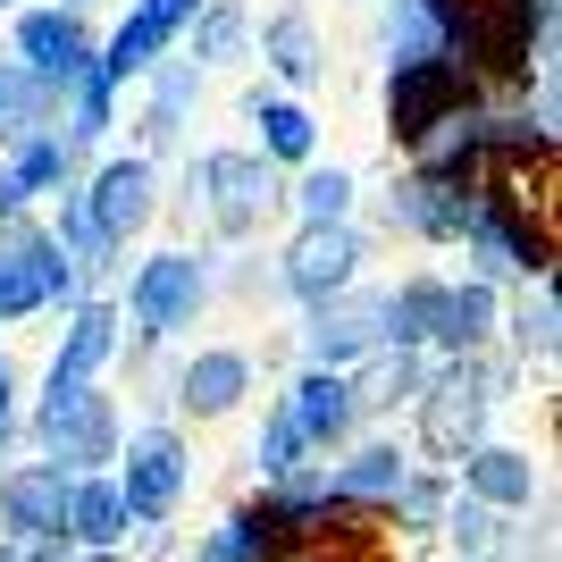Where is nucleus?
Instances as JSON below:
<instances>
[{"instance_id":"obj_22","label":"nucleus","mask_w":562,"mask_h":562,"mask_svg":"<svg viewBox=\"0 0 562 562\" xmlns=\"http://www.w3.org/2000/svg\"><path fill=\"white\" fill-rule=\"evenodd\" d=\"M395 520L403 529H437V520H446V479H403L395 487Z\"/></svg>"},{"instance_id":"obj_26","label":"nucleus","mask_w":562,"mask_h":562,"mask_svg":"<svg viewBox=\"0 0 562 562\" xmlns=\"http://www.w3.org/2000/svg\"><path fill=\"white\" fill-rule=\"evenodd\" d=\"M513 336H520V352H554V303H546V294H529V303L513 311Z\"/></svg>"},{"instance_id":"obj_16","label":"nucleus","mask_w":562,"mask_h":562,"mask_svg":"<svg viewBox=\"0 0 562 562\" xmlns=\"http://www.w3.org/2000/svg\"><path fill=\"white\" fill-rule=\"evenodd\" d=\"M378 319H386V303H336V311H319L311 352H319V361H345V352H361L378 336Z\"/></svg>"},{"instance_id":"obj_24","label":"nucleus","mask_w":562,"mask_h":562,"mask_svg":"<svg viewBox=\"0 0 562 562\" xmlns=\"http://www.w3.org/2000/svg\"><path fill=\"white\" fill-rule=\"evenodd\" d=\"M437 336H446V345H479V336H487V294H479V285H470V294H446Z\"/></svg>"},{"instance_id":"obj_23","label":"nucleus","mask_w":562,"mask_h":562,"mask_svg":"<svg viewBox=\"0 0 562 562\" xmlns=\"http://www.w3.org/2000/svg\"><path fill=\"white\" fill-rule=\"evenodd\" d=\"M446 529H453V554H495V546H504V529H495V513H487V504H453V520H446Z\"/></svg>"},{"instance_id":"obj_20","label":"nucleus","mask_w":562,"mask_h":562,"mask_svg":"<svg viewBox=\"0 0 562 562\" xmlns=\"http://www.w3.org/2000/svg\"><path fill=\"white\" fill-rule=\"evenodd\" d=\"M437 319H446V285H403L395 303H386V328H395V345H412V336H437Z\"/></svg>"},{"instance_id":"obj_8","label":"nucleus","mask_w":562,"mask_h":562,"mask_svg":"<svg viewBox=\"0 0 562 562\" xmlns=\"http://www.w3.org/2000/svg\"><path fill=\"white\" fill-rule=\"evenodd\" d=\"M193 9H202V0H143L135 18H126V34H117V43H110V59H101V76H135V68H151V50H160L168 34H177V25L193 18Z\"/></svg>"},{"instance_id":"obj_25","label":"nucleus","mask_w":562,"mask_h":562,"mask_svg":"<svg viewBox=\"0 0 562 562\" xmlns=\"http://www.w3.org/2000/svg\"><path fill=\"white\" fill-rule=\"evenodd\" d=\"M269 59H278L285 76H311V68H319V59H311V25L303 18H278V25H269Z\"/></svg>"},{"instance_id":"obj_29","label":"nucleus","mask_w":562,"mask_h":562,"mask_svg":"<svg viewBox=\"0 0 562 562\" xmlns=\"http://www.w3.org/2000/svg\"><path fill=\"white\" fill-rule=\"evenodd\" d=\"M260 126H269V151H285V160L311 151V117L303 110H260Z\"/></svg>"},{"instance_id":"obj_7","label":"nucleus","mask_w":562,"mask_h":562,"mask_svg":"<svg viewBox=\"0 0 562 562\" xmlns=\"http://www.w3.org/2000/svg\"><path fill=\"white\" fill-rule=\"evenodd\" d=\"M462 479H470V504H487V513H520V504L538 495V470L513 446H470Z\"/></svg>"},{"instance_id":"obj_6","label":"nucleus","mask_w":562,"mask_h":562,"mask_svg":"<svg viewBox=\"0 0 562 562\" xmlns=\"http://www.w3.org/2000/svg\"><path fill=\"white\" fill-rule=\"evenodd\" d=\"M193 303H202V269H193V260H177V252L151 260V269L135 278V319H143V336H168Z\"/></svg>"},{"instance_id":"obj_15","label":"nucleus","mask_w":562,"mask_h":562,"mask_svg":"<svg viewBox=\"0 0 562 562\" xmlns=\"http://www.w3.org/2000/svg\"><path fill=\"white\" fill-rule=\"evenodd\" d=\"M345 420H352V386H336V378H311L303 395H294V412H285V428H294L303 446L345 437Z\"/></svg>"},{"instance_id":"obj_2","label":"nucleus","mask_w":562,"mask_h":562,"mask_svg":"<svg viewBox=\"0 0 562 562\" xmlns=\"http://www.w3.org/2000/svg\"><path fill=\"white\" fill-rule=\"evenodd\" d=\"M0 529L18 546H68L59 529H68V479L50 462H25L0 479Z\"/></svg>"},{"instance_id":"obj_19","label":"nucleus","mask_w":562,"mask_h":562,"mask_svg":"<svg viewBox=\"0 0 562 562\" xmlns=\"http://www.w3.org/2000/svg\"><path fill=\"white\" fill-rule=\"evenodd\" d=\"M386 218H403V227H428V235H453L462 227V211H453L446 193L428 186V177H412V186H395V202H386Z\"/></svg>"},{"instance_id":"obj_18","label":"nucleus","mask_w":562,"mask_h":562,"mask_svg":"<svg viewBox=\"0 0 562 562\" xmlns=\"http://www.w3.org/2000/svg\"><path fill=\"white\" fill-rule=\"evenodd\" d=\"M235 395H244V361H235V352H202V361L186 370V403L193 412H227Z\"/></svg>"},{"instance_id":"obj_10","label":"nucleus","mask_w":562,"mask_h":562,"mask_svg":"<svg viewBox=\"0 0 562 562\" xmlns=\"http://www.w3.org/2000/svg\"><path fill=\"white\" fill-rule=\"evenodd\" d=\"M479 412H487V395H470L462 378H453V386H437V395H428V453H446V462H462L470 446H479Z\"/></svg>"},{"instance_id":"obj_21","label":"nucleus","mask_w":562,"mask_h":562,"mask_svg":"<svg viewBox=\"0 0 562 562\" xmlns=\"http://www.w3.org/2000/svg\"><path fill=\"white\" fill-rule=\"evenodd\" d=\"M110 328H117L110 311H85V319H76V336H68V352H59V370H50V378H59V386H76V378H85V370L101 361V352H110Z\"/></svg>"},{"instance_id":"obj_13","label":"nucleus","mask_w":562,"mask_h":562,"mask_svg":"<svg viewBox=\"0 0 562 562\" xmlns=\"http://www.w3.org/2000/svg\"><path fill=\"white\" fill-rule=\"evenodd\" d=\"M352 260H361V252H352L345 227H311L303 244H294V269H285V278L303 285V294H328V285L352 278Z\"/></svg>"},{"instance_id":"obj_3","label":"nucleus","mask_w":562,"mask_h":562,"mask_svg":"<svg viewBox=\"0 0 562 562\" xmlns=\"http://www.w3.org/2000/svg\"><path fill=\"white\" fill-rule=\"evenodd\" d=\"M117 504H126V520H168L177 513V495H186V446L177 437H135V453H126V479H110Z\"/></svg>"},{"instance_id":"obj_12","label":"nucleus","mask_w":562,"mask_h":562,"mask_svg":"<svg viewBox=\"0 0 562 562\" xmlns=\"http://www.w3.org/2000/svg\"><path fill=\"white\" fill-rule=\"evenodd\" d=\"M59 538L76 546H117L126 538V504H117L110 479H68V529Z\"/></svg>"},{"instance_id":"obj_27","label":"nucleus","mask_w":562,"mask_h":562,"mask_svg":"<svg viewBox=\"0 0 562 562\" xmlns=\"http://www.w3.org/2000/svg\"><path fill=\"white\" fill-rule=\"evenodd\" d=\"M345 202H352V186L336 177V168L303 186V211H311V227H336V218H345Z\"/></svg>"},{"instance_id":"obj_9","label":"nucleus","mask_w":562,"mask_h":562,"mask_svg":"<svg viewBox=\"0 0 562 562\" xmlns=\"http://www.w3.org/2000/svg\"><path fill=\"white\" fill-rule=\"evenodd\" d=\"M202 177L218 186V202H211L218 227H252V218L278 202V186H269V168H260V160H211Z\"/></svg>"},{"instance_id":"obj_5","label":"nucleus","mask_w":562,"mask_h":562,"mask_svg":"<svg viewBox=\"0 0 562 562\" xmlns=\"http://www.w3.org/2000/svg\"><path fill=\"white\" fill-rule=\"evenodd\" d=\"M453 101H462V68H453V59L403 68V76H395V135H403V143H428L437 126H446Z\"/></svg>"},{"instance_id":"obj_1","label":"nucleus","mask_w":562,"mask_h":562,"mask_svg":"<svg viewBox=\"0 0 562 562\" xmlns=\"http://www.w3.org/2000/svg\"><path fill=\"white\" fill-rule=\"evenodd\" d=\"M43 446H50V470H59V479H85L93 462H110V453H117V420H110V403H101L93 386H59V378H50Z\"/></svg>"},{"instance_id":"obj_28","label":"nucleus","mask_w":562,"mask_h":562,"mask_svg":"<svg viewBox=\"0 0 562 562\" xmlns=\"http://www.w3.org/2000/svg\"><path fill=\"white\" fill-rule=\"evenodd\" d=\"M193 562H260V546H252V529H244V520H218Z\"/></svg>"},{"instance_id":"obj_11","label":"nucleus","mask_w":562,"mask_h":562,"mask_svg":"<svg viewBox=\"0 0 562 562\" xmlns=\"http://www.w3.org/2000/svg\"><path fill=\"white\" fill-rule=\"evenodd\" d=\"M395 487H403V453H395V446H361V453H352V462L328 479L336 504H361V513L395 504Z\"/></svg>"},{"instance_id":"obj_4","label":"nucleus","mask_w":562,"mask_h":562,"mask_svg":"<svg viewBox=\"0 0 562 562\" xmlns=\"http://www.w3.org/2000/svg\"><path fill=\"white\" fill-rule=\"evenodd\" d=\"M529 34H538V0H479L462 18V50L495 76L529 68Z\"/></svg>"},{"instance_id":"obj_17","label":"nucleus","mask_w":562,"mask_h":562,"mask_svg":"<svg viewBox=\"0 0 562 562\" xmlns=\"http://www.w3.org/2000/svg\"><path fill=\"white\" fill-rule=\"evenodd\" d=\"M18 43H25V59H34L43 76H76V59H85V34H76V18H50V9H43V18H25Z\"/></svg>"},{"instance_id":"obj_14","label":"nucleus","mask_w":562,"mask_h":562,"mask_svg":"<svg viewBox=\"0 0 562 562\" xmlns=\"http://www.w3.org/2000/svg\"><path fill=\"white\" fill-rule=\"evenodd\" d=\"M143 218H151V168L126 160V168H110V177H101L93 227H101V235H126V227H143Z\"/></svg>"},{"instance_id":"obj_30","label":"nucleus","mask_w":562,"mask_h":562,"mask_svg":"<svg viewBox=\"0 0 562 562\" xmlns=\"http://www.w3.org/2000/svg\"><path fill=\"white\" fill-rule=\"evenodd\" d=\"M235 34H244V18H235V9H218V18L202 25V59H227V50H235Z\"/></svg>"}]
</instances>
